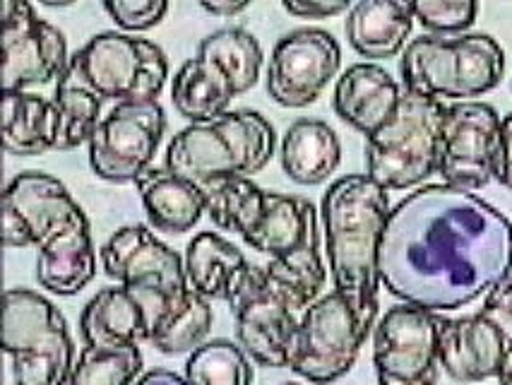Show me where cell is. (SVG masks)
<instances>
[{"label":"cell","mask_w":512,"mask_h":385,"mask_svg":"<svg viewBox=\"0 0 512 385\" xmlns=\"http://www.w3.org/2000/svg\"><path fill=\"white\" fill-rule=\"evenodd\" d=\"M498 381H500V385H512V347H508L503 364H500Z\"/></svg>","instance_id":"41"},{"label":"cell","mask_w":512,"mask_h":385,"mask_svg":"<svg viewBox=\"0 0 512 385\" xmlns=\"http://www.w3.org/2000/svg\"><path fill=\"white\" fill-rule=\"evenodd\" d=\"M97 275V251L87 215L53 234L39 246L37 280L58 296H75Z\"/></svg>","instance_id":"21"},{"label":"cell","mask_w":512,"mask_h":385,"mask_svg":"<svg viewBox=\"0 0 512 385\" xmlns=\"http://www.w3.org/2000/svg\"><path fill=\"white\" fill-rule=\"evenodd\" d=\"M169 77L162 46L121 32H101L70 56L58 85L82 87L101 102H154Z\"/></svg>","instance_id":"6"},{"label":"cell","mask_w":512,"mask_h":385,"mask_svg":"<svg viewBox=\"0 0 512 385\" xmlns=\"http://www.w3.org/2000/svg\"><path fill=\"white\" fill-rule=\"evenodd\" d=\"M238 97L231 80L210 58H188L171 82L174 109L190 123H205L222 116Z\"/></svg>","instance_id":"26"},{"label":"cell","mask_w":512,"mask_h":385,"mask_svg":"<svg viewBox=\"0 0 512 385\" xmlns=\"http://www.w3.org/2000/svg\"><path fill=\"white\" fill-rule=\"evenodd\" d=\"M500 121L491 104L476 99L448 106L438 167L443 183L474 193L496 179Z\"/></svg>","instance_id":"13"},{"label":"cell","mask_w":512,"mask_h":385,"mask_svg":"<svg viewBox=\"0 0 512 385\" xmlns=\"http://www.w3.org/2000/svg\"><path fill=\"white\" fill-rule=\"evenodd\" d=\"M53 102L61 114L56 150H75V147L92 140L94 130L101 123V104H104L97 94L82 90V87L56 85Z\"/></svg>","instance_id":"33"},{"label":"cell","mask_w":512,"mask_h":385,"mask_svg":"<svg viewBox=\"0 0 512 385\" xmlns=\"http://www.w3.org/2000/svg\"><path fill=\"white\" fill-rule=\"evenodd\" d=\"M142 371L138 345L121 349L85 347L70 371L68 385H133Z\"/></svg>","instance_id":"32"},{"label":"cell","mask_w":512,"mask_h":385,"mask_svg":"<svg viewBox=\"0 0 512 385\" xmlns=\"http://www.w3.org/2000/svg\"><path fill=\"white\" fill-rule=\"evenodd\" d=\"M438 311L414 304L392 306L373 333L378 385H436L440 376Z\"/></svg>","instance_id":"11"},{"label":"cell","mask_w":512,"mask_h":385,"mask_svg":"<svg viewBox=\"0 0 512 385\" xmlns=\"http://www.w3.org/2000/svg\"><path fill=\"white\" fill-rule=\"evenodd\" d=\"M164 130L166 114L157 99L116 104L87 142L94 174L109 183H135L152 167Z\"/></svg>","instance_id":"12"},{"label":"cell","mask_w":512,"mask_h":385,"mask_svg":"<svg viewBox=\"0 0 512 385\" xmlns=\"http://www.w3.org/2000/svg\"><path fill=\"white\" fill-rule=\"evenodd\" d=\"M238 345L260 366L284 369L303 311L265 268L250 265L229 296Z\"/></svg>","instance_id":"10"},{"label":"cell","mask_w":512,"mask_h":385,"mask_svg":"<svg viewBox=\"0 0 512 385\" xmlns=\"http://www.w3.org/2000/svg\"><path fill=\"white\" fill-rule=\"evenodd\" d=\"M479 313L503 335L505 345L512 347V272L488 289Z\"/></svg>","instance_id":"36"},{"label":"cell","mask_w":512,"mask_h":385,"mask_svg":"<svg viewBox=\"0 0 512 385\" xmlns=\"http://www.w3.org/2000/svg\"><path fill=\"white\" fill-rule=\"evenodd\" d=\"M277 135L258 111H226L205 123H190L166 147V169L198 186L226 176L260 174L275 157Z\"/></svg>","instance_id":"3"},{"label":"cell","mask_w":512,"mask_h":385,"mask_svg":"<svg viewBox=\"0 0 512 385\" xmlns=\"http://www.w3.org/2000/svg\"><path fill=\"white\" fill-rule=\"evenodd\" d=\"M414 15L402 0H359L347 17V39L359 56L388 61L407 49Z\"/></svg>","instance_id":"22"},{"label":"cell","mask_w":512,"mask_h":385,"mask_svg":"<svg viewBox=\"0 0 512 385\" xmlns=\"http://www.w3.org/2000/svg\"><path fill=\"white\" fill-rule=\"evenodd\" d=\"M400 75L407 92L438 102H472L500 85L505 51L488 34H426L407 44Z\"/></svg>","instance_id":"4"},{"label":"cell","mask_w":512,"mask_h":385,"mask_svg":"<svg viewBox=\"0 0 512 385\" xmlns=\"http://www.w3.org/2000/svg\"><path fill=\"white\" fill-rule=\"evenodd\" d=\"M510 272L512 222L472 191L433 183L390 212L380 280L404 304L462 308Z\"/></svg>","instance_id":"1"},{"label":"cell","mask_w":512,"mask_h":385,"mask_svg":"<svg viewBox=\"0 0 512 385\" xmlns=\"http://www.w3.org/2000/svg\"><path fill=\"white\" fill-rule=\"evenodd\" d=\"M445 111L438 99L404 90L395 116L366 138L368 176L388 191H407L438 174Z\"/></svg>","instance_id":"7"},{"label":"cell","mask_w":512,"mask_h":385,"mask_svg":"<svg viewBox=\"0 0 512 385\" xmlns=\"http://www.w3.org/2000/svg\"><path fill=\"white\" fill-rule=\"evenodd\" d=\"M212 306L207 296L188 287L186 292L166 299L154 321L150 342L162 354L193 352L205 345L212 330Z\"/></svg>","instance_id":"28"},{"label":"cell","mask_w":512,"mask_h":385,"mask_svg":"<svg viewBox=\"0 0 512 385\" xmlns=\"http://www.w3.org/2000/svg\"><path fill=\"white\" fill-rule=\"evenodd\" d=\"M503 335L481 313L445 318L440 323V369L460 383H481L496 376L503 364Z\"/></svg>","instance_id":"19"},{"label":"cell","mask_w":512,"mask_h":385,"mask_svg":"<svg viewBox=\"0 0 512 385\" xmlns=\"http://www.w3.org/2000/svg\"><path fill=\"white\" fill-rule=\"evenodd\" d=\"M284 385H299V383H284Z\"/></svg>","instance_id":"43"},{"label":"cell","mask_w":512,"mask_h":385,"mask_svg":"<svg viewBox=\"0 0 512 385\" xmlns=\"http://www.w3.org/2000/svg\"><path fill=\"white\" fill-rule=\"evenodd\" d=\"M412 10L414 20L431 34L455 37L474 25L479 0H402Z\"/></svg>","instance_id":"34"},{"label":"cell","mask_w":512,"mask_h":385,"mask_svg":"<svg viewBox=\"0 0 512 385\" xmlns=\"http://www.w3.org/2000/svg\"><path fill=\"white\" fill-rule=\"evenodd\" d=\"M402 94L395 77L378 63H356L339 75L332 104L344 123L371 138L395 116Z\"/></svg>","instance_id":"20"},{"label":"cell","mask_w":512,"mask_h":385,"mask_svg":"<svg viewBox=\"0 0 512 385\" xmlns=\"http://www.w3.org/2000/svg\"><path fill=\"white\" fill-rule=\"evenodd\" d=\"M61 114L56 102L25 90H3V147L15 157L56 150Z\"/></svg>","instance_id":"25"},{"label":"cell","mask_w":512,"mask_h":385,"mask_svg":"<svg viewBox=\"0 0 512 385\" xmlns=\"http://www.w3.org/2000/svg\"><path fill=\"white\" fill-rule=\"evenodd\" d=\"M496 181L512 191V114L500 121V150L496 164Z\"/></svg>","instance_id":"38"},{"label":"cell","mask_w":512,"mask_h":385,"mask_svg":"<svg viewBox=\"0 0 512 385\" xmlns=\"http://www.w3.org/2000/svg\"><path fill=\"white\" fill-rule=\"evenodd\" d=\"M135 186L150 224L166 234H186L205 212V193L198 183L166 167H150Z\"/></svg>","instance_id":"23"},{"label":"cell","mask_w":512,"mask_h":385,"mask_svg":"<svg viewBox=\"0 0 512 385\" xmlns=\"http://www.w3.org/2000/svg\"><path fill=\"white\" fill-rule=\"evenodd\" d=\"M243 241L253 251L270 256L267 275L301 311L320 299L327 272L320 258L318 210L311 200L267 193L263 217Z\"/></svg>","instance_id":"5"},{"label":"cell","mask_w":512,"mask_h":385,"mask_svg":"<svg viewBox=\"0 0 512 385\" xmlns=\"http://www.w3.org/2000/svg\"><path fill=\"white\" fill-rule=\"evenodd\" d=\"M133 385H190L186 378H181L174 371H166V369H154L147 371L140 381H135Z\"/></svg>","instance_id":"40"},{"label":"cell","mask_w":512,"mask_h":385,"mask_svg":"<svg viewBox=\"0 0 512 385\" xmlns=\"http://www.w3.org/2000/svg\"><path fill=\"white\" fill-rule=\"evenodd\" d=\"M68 63L61 29L41 20L29 0H3V90L49 85Z\"/></svg>","instance_id":"14"},{"label":"cell","mask_w":512,"mask_h":385,"mask_svg":"<svg viewBox=\"0 0 512 385\" xmlns=\"http://www.w3.org/2000/svg\"><path fill=\"white\" fill-rule=\"evenodd\" d=\"M202 8L217 17H234L248 8L253 0H198Z\"/></svg>","instance_id":"39"},{"label":"cell","mask_w":512,"mask_h":385,"mask_svg":"<svg viewBox=\"0 0 512 385\" xmlns=\"http://www.w3.org/2000/svg\"><path fill=\"white\" fill-rule=\"evenodd\" d=\"M178 296V294H176ZM171 296L142 292L118 284L101 289L85 306L80 316L82 340L87 347L121 349L140 342H150L159 308Z\"/></svg>","instance_id":"18"},{"label":"cell","mask_w":512,"mask_h":385,"mask_svg":"<svg viewBox=\"0 0 512 385\" xmlns=\"http://www.w3.org/2000/svg\"><path fill=\"white\" fill-rule=\"evenodd\" d=\"M279 162L284 174L299 186H320L342 162V142L325 121L301 118L284 133Z\"/></svg>","instance_id":"24"},{"label":"cell","mask_w":512,"mask_h":385,"mask_svg":"<svg viewBox=\"0 0 512 385\" xmlns=\"http://www.w3.org/2000/svg\"><path fill=\"white\" fill-rule=\"evenodd\" d=\"M85 217L56 176L25 171L3 193V239L10 248L41 246L53 234Z\"/></svg>","instance_id":"16"},{"label":"cell","mask_w":512,"mask_h":385,"mask_svg":"<svg viewBox=\"0 0 512 385\" xmlns=\"http://www.w3.org/2000/svg\"><path fill=\"white\" fill-rule=\"evenodd\" d=\"M198 56L217 63L231 80L236 94H246L258 85L265 61L260 41L248 29L241 27H226L212 32L210 37L200 41Z\"/></svg>","instance_id":"30"},{"label":"cell","mask_w":512,"mask_h":385,"mask_svg":"<svg viewBox=\"0 0 512 385\" xmlns=\"http://www.w3.org/2000/svg\"><path fill=\"white\" fill-rule=\"evenodd\" d=\"M248 268L246 256L214 231H202L186 248L188 284L207 299L229 301Z\"/></svg>","instance_id":"27"},{"label":"cell","mask_w":512,"mask_h":385,"mask_svg":"<svg viewBox=\"0 0 512 385\" xmlns=\"http://www.w3.org/2000/svg\"><path fill=\"white\" fill-rule=\"evenodd\" d=\"M320 212L335 292L342 294L361 323L373 330L383 284L380 246L392 212L388 188L368 174L342 176L327 188Z\"/></svg>","instance_id":"2"},{"label":"cell","mask_w":512,"mask_h":385,"mask_svg":"<svg viewBox=\"0 0 512 385\" xmlns=\"http://www.w3.org/2000/svg\"><path fill=\"white\" fill-rule=\"evenodd\" d=\"M101 265L113 282L142 292L176 296L190 287L186 263L145 224L118 229L101 248Z\"/></svg>","instance_id":"17"},{"label":"cell","mask_w":512,"mask_h":385,"mask_svg":"<svg viewBox=\"0 0 512 385\" xmlns=\"http://www.w3.org/2000/svg\"><path fill=\"white\" fill-rule=\"evenodd\" d=\"M202 193H205L207 217L224 231L246 236L265 212L267 191L253 183L250 176H226L202 186Z\"/></svg>","instance_id":"29"},{"label":"cell","mask_w":512,"mask_h":385,"mask_svg":"<svg viewBox=\"0 0 512 385\" xmlns=\"http://www.w3.org/2000/svg\"><path fill=\"white\" fill-rule=\"evenodd\" d=\"M284 10L303 20H325L349 8L351 0H282Z\"/></svg>","instance_id":"37"},{"label":"cell","mask_w":512,"mask_h":385,"mask_svg":"<svg viewBox=\"0 0 512 385\" xmlns=\"http://www.w3.org/2000/svg\"><path fill=\"white\" fill-rule=\"evenodd\" d=\"M190 385H253V366L246 349L229 340H212L193 349L186 361Z\"/></svg>","instance_id":"31"},{"label":"cell","mask_w":512,"mask_h":385,"mask_svg":"<svg viewBox=\"0 0 512 385\" xmlns=\"http://www.w3.org/2000/svg\"><path fill=\"white\" fill-rule=\"evenodd\" d=\"M101 5L125 32H147L169 13V0H101Z\"/></svg>","instance_id":"35"},{"label":"cell","mask_w":512,"mask_h":385,"mask_svg":"<svg viewBox=\"0 0 512 385\" xmlns=\"http://www.w3.org/2000/svg\"><path fill=\"white\" fill-rule=\"evenodd\" d=\"M371 330L339 292H330L303 311L289 349V369L313 385L347 376Z\"/></svg>","instance_id":"9"},{"label":"cell","mask_w":512,"mask_h":385,"mask_svg":"<svg viewBox=\"0 0 512 385\" xmlns=\"http://www.w3.org/2000/svg\"><path fill=\"white\" fill-rule=\"evenodd\" d=\"M342 65V49L330 32L301 27L277 41L267 65V94L279 106L303 109L313 104L335 80Z\"/></svg>","instance_id":"15"},{"label":"cell","mask_w":512,"mask_h":385,"mask_svg":"<svg viewBox=\"0 0 512 385\" xmlns=\"http://www.w3.org/2000/svg\"><path fill=\"white\" fill-rule=\"evenodd\" d=\"M39 3L46 5V8H68L75 0H39Z\"/></svg>","instance_id":"42"},{"label":"cell","mask_w":512,"mask_h":385,"mask_svg":"<svg viewBox=\"0 0 512 385\" xmlns=\"http://www.w3.org/2000/svg\"><path fill=\"white\" fill-rule=\"evenodd\" d=\"M3 349L13 359L15 385H68L75 345L63 313L32 289H8L3 301Z\"/></svg>","instance_id":"8"}]
</instances>
